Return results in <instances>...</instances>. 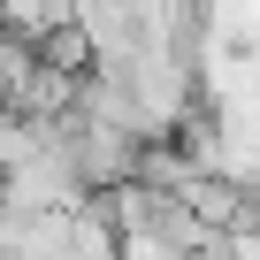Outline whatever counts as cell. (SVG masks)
Instances as JSON below:
<instances>
[{
	"mask_svg": "<svg viewBox=\"0 0 260 260\" xmlns=\"http://www.w3.org/2000/svg\"><path fill=\"white\" fill-rule=\"evenodd\" d=\"M115 260H184L169 237H153V230H122L115 237Z\"/></svg>",
	"mask_w": 260,
	"mask_h": 260,
	"instance_id": "6da1fadb",
	"label": "cell"
}]
</instances>
